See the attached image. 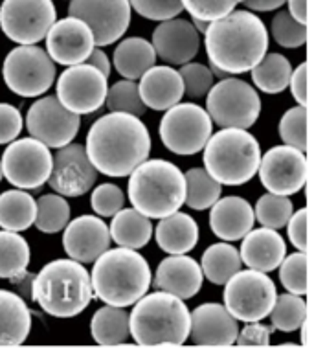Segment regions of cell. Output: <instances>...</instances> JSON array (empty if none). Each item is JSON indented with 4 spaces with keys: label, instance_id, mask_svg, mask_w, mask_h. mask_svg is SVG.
Returning <instances> with one entry per match:
<instances>
[{
    "label": "cell",
    "instance_id": "1",
    "mask_svg": "<svg viewBox=\"0 0 314 351\" xmlns=\"http://www.w3.org/2000/svg\"><path fill=\"white\" fill-rule=\"evenodd\" d=\"M86 155L105 177H129L151 153V136L140 116L109 112L92 123Z\"/></svg>",
    "mask_w": 314,
    "mask_h": 351
},
{
    "label": "cell",
    "instance_id": "2",
    "mask_svg": "<svg viewBox=\"0 0 314 351\" xmlns=\"http://www.w3.org/2000/svg\"><path fill=\"white\" fill-rule=\"evenodd\" d=\"M204 45L210 64L226 74H245L267 56L269 32L254 13L232 12L208 24Z\"/></svg>",
    "mask_w": 314,
    "mask_h": 351
},
{
    "label": "cell",
    "instance_id": "3",
    "mask_svg": "<svg viewBox=\"0 0 314 351\" xmlns=\"http://www.w3.org/2000/svg\"><path fill=\"white\" fill-rule=\"evenodd\" d=\"M32 296L51 317H77L94 298L92 276L75 259H53L34 278Z\"/></svg>",
    "mask_w": 314,
    "mask_h": 351
},
{
    "label": "cell",
    "instance_id": "4",
    "mask_svg": "<svg viewBox=\"0 0 314 351\" xmlns=\"http://www.w3.org/2000/svg\"><path fill=\"white\" fill-rule=\"evenodd\" d=\"M92 287L107 305L129 307L145 296L153 276L147 259L134 248L118 247L103 252L94 261Z\"/></svg>",
    "mask_w": 314,
    "mask_h": 351
},
{
    "label": "cell",
    "instance_id": "5",
    "mask_svg": "<svg viewBox=\"0 0 314 351\" xmlns=\"http://www.w3.org/2000/svg\"><path fill=\"white\" fill-rule=\"evenodd\" d=\"M131 337L140 346H180L189 339L191 313L166 291L145 294L131 311Z\"/></svg>",
    "mask_w": 314,
    "mask_h": 351
},
{
    "label": "cell",
    "instance_id": "6",
    "mask_svg": "<svg viewBox=\"0 0 314 351\" xmlns=\"http://www.w3.org/2000/svg\"><path fill=\"white\" fill-rule=\"evenodd\" d=\"M129 177V201L149 219L167 217L186 202V175L171 162L145 160Z\"/></svg>",
    "mask_w": 314,
    "mask_h": 351
},
{
    "label": "cell",
    "instance_id": "7",
    "mask_svg": "<svg viewBox=\"0 0 314 351\" xmlns=\"http://www.w3.org/2000/svg\"><path fill=\"white\" fill-rule=\"evenodd\" d=\"M204 167L213 179L226 186L246 184L261 166V147L246 129L224 127L212 134L204 147Z\"/></svg>",
    "mask_w": 314,
    "mask_h": 351
},
{
    "label": "cell",
    "instance_id": "8",
    "mask_svg": "<svg viewBox=\"0 0 314 351\" xmlns=\"http://www.w3.org/2000/svg\"><path fill=\"white\" fill-rule=\"evenodd\" d=\"M2 77L13 94L21 98H37L53 85L56 63L40 47L21 45L4 59Z\"/></svg>",
    "mask_w": 314,
    "mask_h": 351
},
{
    "label": "cell",
    "instance_id": "9",
    "mask_svg": "<svg viewBox=\"0 0 314 351\" xmlns=\"http://www.w3.org/2000/svg\"><path fill=\"white\" fill-rule=\"evenodd\" d=\"M212 120L224 127L250 129L261 114V99L256 88L237 77H224L212 86L206 98Z\"/></svg>",
    "mask_w": 314,
    "mask_h": 351
},
{
    "label": "cell",
    "instance_id": "10",
    "mask_svg": "<svg viewBox=\"0 0 314 351\" xmlns=\"http://www.w3.org/2000/svg\"><path fill=\"white\" fill-rule=\"evenodd\" d=\"M224 305L241 322H261L270 317L278 300L274 282L265 272L239 271L224 287Z\"/></svg>",
    "mask_w": 314,
    "mask_h": 351
},
{
    "label": "cell",
    "instance_id": "11",
    "mask_svg": "<svg viewBox=\"0 0 314 351\" xmlns=\"http://www.w3.org/2000/svg\"><path fill=\"white\" fill-rule=\"evenodd\" d=\"M213 120L197 104H177L160 121V140L175 155H197L212 138Z\"/></svg>",
    "mask_w": 314,
    "mask_h": 351
},
{
    "label": "cell",
    "instance_id": "12",
    "mask_svg": "<svg viewBox=\"0 0 314 351\" xmlns=\"http://www.w3.org/2000/svg\"><path fill=\"white\" fill-rule=\"evenodd\" d=\"M53 167L50 147L40 140H13L2 155L4 179L21 190H37L48 182Z\"/></svg>",
    "mask_w": 314,
    "mask_h": 351
},
{
    "label": "cell",
    "instance_id": "13",
    "mask_svg": "<svg viewBox=\"0 0 314 351\" xmlns=\"http://www.w3.org/2000/svg\"><path fill=\"white\" fill-rule=\"evenodd\" d=\"M56 21L51 0H4L0 6V28L17 45H37L46 39Z\"/></svg>",
    "mask_w": 314,
    "mask_h": 351
},
{
    "label": "cell",
    "instance_id": "14",
    "mask_svg": "<svg viewBox=\"0 0 314 351\" xmlns=\"http://www.w3.org/2000/svg\"><path fill=\"white\" fill-rule=\"evenodd\" d=\"M29 136L40 140L53 149L72 144L81 127L80 114L69 110L58 96H46L32 104L26 114Z\"/></svg>",
    "mask_w": 314,
    "mask_h": 351
},
{
    "label": "cell",
    "instance_id": "15",
    "mask_svg": "<svg viewBox=\"0 0 314 351\" xmlns=\"http://www.w3.org/2000/svg\"><path fill=\"white\" fill-rule=\"evenodd\" d=\"M58 98L75 114H92L107 101V75L92 64L81 63L69 66L58 80Z\"/></svg>",
    "mask_w": 314,
    "mask_h": 351
},
{
    "label": "cell",
    "instance_id": "16",
    "mask_svg": "<svg viewBox=\"0 0 314 351\" xmlns=\"http://www.w3.org/2000/svg\"><path fill=\"white\" fill-rule=\"evenodd\" d=\"M129 0H70L69 15L90 26L96 47H109L120 40L131 24Z\"/></svg>",
    "mask_w": 314,
    "mask_h": 351
},
{
    "label": "cell",
    "instance_id": "17",
    "mask_svg": "<svg viewBox=\"0 0 314 351\" xmlns=\"http://www.w3.org/2000/svg\"><path fill=\"white\" fill-rule=\"evenodd\" d=\"M259 179L270 193L287 197L298 193L307 180L305 153L292 145H276L261 156Z\"/></svg>",
    "mask_w": 314,
    "mask_h": 351
},
{
    "label": "cell",
    "instance_id": "18",
    "mask_svg": "<svg viewBox=\"0 0 314 351\" xmlns=\"http://www.w3.org/2000/svg\"><path fill=\"white\" fill-rule=\"evenodd\" d=\"M97 169L81 144H69L58 149L48 184L63 197H81L92 190Z\"/></svg>",
    "mask_w": 314,
    "mask_h": 351
},
{
    "label": "cell",
    "instance_id": "19",
    "mask_svg": "<svg viewBox=\"0 0 314 351\" xmlns=\"http://www.w3.org/2000/svg\"><path fill=\"white\" fill-rule=\"evenodd\" d=\"M94 48L96 39L90 26L72 15L56 21L46 35V52L50 53L53 63L64 66L85 63Z\"/></svg>",
    "mask_w": 314,
    "mask_h": 351
},
{
    "label": "cell",
    "instance_id": "20",
    "mask_svg": "<svg viewBox=\"0 0 314 351\" xmlns=\"http://www.w3.org/2000/svg\"><path fill=\"white\" fill-rule=\"evenodd\" d=\"M110 228L99 215H80L70 221L63 234V247L69 258L80 263H94L110 248Z\"/></svg>",
    "mask_w": 314,
    "mask_h": 351
},
{
    "label": "cell",
    "instance_id": "21",
    "mask_svg": "<svg viewBox=\"0 0 314 351\" xmlns=\"http://www.w3.org/2000/svg\"><path fill=\"white\" fill-rule=\"evenodd\" d=\"M239 337L237 318L221 304H202L191 313L189 339L195 346H232Z\"/></svg>",
    "mask_w": 314,
    "mask_h": 351
},
{
    "label": "cell",
    "instance_id": "22",
    "mask_svg": "<svg viewBox=\"0 0 314 351\" xmlns=\"http://www.w3.org/2000/svg\"><path fill=\"white\" fill-rule=\"evenodd\" d=\"M153 47L162 61L182 66L199 53V29L184 19L162 21L153 32Z\"/></svg>",
    "mask_w": 314,
    "mask_h": 351
},
{
    "label": "cell",
    "instance_id": "23",
    "mask_svg": "<svg viewBox=\"0 0 314 351\" xmlns=\"http://www.w3.org/2000/svg\"><path fill=\"white\" fill-rule=\"evenodd\" d=\"M202 267L186 254H171L162 261L154 274V287L182 300L193 298L202 287Z\"/></svg>",
    "mask_w": 314,
    "mask_h": 351
},
{
    "label": "cell",
    "instance_id": "24",
    "mask_svg": "<svg viewBox=\"0 0 314 351\" xmlns=\"http://www.w3.org/2000/svg\"><path fill=\"white\" fill-rule=\"evenodd\" d=\"M241 259L248 269L261 272H272L287 258V245L283 236L274 228L250 230L241 243Z\"/></svg>",
    "mask_w": 314,
    "mask_h": 351
},
{
    "label": "cell",
    "instance_id": "25",
    "mask_svg": "<svg viewBox=\"0 0 314 351\" xmlns=\"http://www.w3.org/2000/svg\"><path fill=\"white\" fill-rule=\"evenodd\" d=\"M256 212L250 202L241 197L219 199L210 212V228L223 241H239L252 230Z\"/></svg>",
    "mask_w": 314,
    "mask_h": 351
},
{
    "label": "cell",
    "instance_id": "26",
    "mask_svg": "<svg viewBox=\"0 0 314 351\" xmlns=\"http://www.w3.org/2000/svg\"><path fill=\"white\" fill-rule=\"evenodd\" d=\"M140 96L145 107L167 110L180 104L186 94L182 75L171 66H153L140 77Z\"/></svg>",
    "mask_w": 314,
    "mask_h": 351
},
{
    "label": "cell",
    "instance_id": "27",
    "mask_svg": "<svg viewBox=\"0 0 314 351\" xmlns=\"http://www.w3.org/2000/svg\"><path fill=\"white\" fill-rule=\"evenodd\" d=\"M32 331V313L19 294L0 289V348L26 342Z\"/></svg>",
    "mask_w": 314,
    "mask_h": 351
},
{
    "label": "cell",
    "instance_id": "28",
    "mask_svg": "<svg viewBox=\"0 0 314 351\" xmlns=\"http://www.w3.org/2000/svg\"><path fill=\"white\" fill-rule=\"evenodd\" d=\"M154 237L164 252L188 254L199 243V225L188 213L175 212L160 219Z\"/></svg>",
    "mask_w": 314,
    "mask_h": 351
},
{
    "label": "cell",
    "instance_id": "29",
    "mask_svg": "<svg viewBox=\"0 0 314 351\" xmlns=\"http://www.w3.org/2000/svg\"><path fill=\"white\" fill-rule=\"evenodd\" d=\"M156 50L153 43L142 37L123 39L114 50V66L125 80H140L156 63Z\"/></svg>",
    "mask_w": 314,
    "mask_h": 351
},
{
    "label": "cell",
    "instance_id": "30",
    "mask_svg": "<svg viewBox=\"0 0 314 351\" xmlns=\"http://www.w3.org/2000/svg\"><path fill=\"white\" fill-rule=\"evenodd\" d=\"M131 315L125 307L105 305L94 313L90 320L92 339L101 346H120L131 339Z\"/></svg>",
    "mask_w": 314,
    "mask_h": 351
},
{
    "label": "cell",
    "instance_id": "31",
    "mask_svg": "<svg viewBox=\"0 0 314 351\" xmlns=\"http://www.w3.org/2000/svg\"><path fill=\"white\" fill-rule=\"evenodd\" d=\"M110 237L116 245L127 248L145 247L153 236V225L147 215L138 212L136 208H123L116 213L110 223Z\"/></svg>",
    "mask_w": 314,
    "mask_h": 351
},
{
    "label": "cell",
    "instance_id": "32",
    "mask_svg": "<svg viewBox=\"0 0 314 351\" xmlns=\"http://www.w3.org/2000/svg\"><path fill=\"white\" fill-rule=\"evenodd\" d=\"M37 201L28 190H8L0 193V226L4 230L24 232L35 225Z\"/></svg>",
    "mask_w": 314,
    "mask_h": 351
},
{
    "label": "cell",
    "instance_id": "33",
    "mask_svg": "<svg viewBox=\"0 0 314 351\" xmlns=\"http://www.w3.org/2000/svg\"><path fill=\"white\" fill-rule=\"evenodd\" d=\"M241 252L226 243H215L202 254V272L215 285H226L230 278L241 271Z\"/></svg>",
    "mask_w": 314,
    "mask_h": 351
},
{
    "label": "cell",
    "instance_id": "34",
    "mask_svg": "<svg viewBox=\"0 0 314 351\" xmlns=\"http://www.w3.org/2000/svg\"><path fill=\"white\" fill-rule=\"evenodd\" d=\"M29 245L19 232L0 230V278L15 280L26 274L29 265Z\"/></svg>",
    "mask_w": 314,
    "mask_h": 351
},
{
    "label": "cell",
    "instance_id": "35",
    "mask_svg": "<svg viewBox=\"0 0 314 351\" xmlns=\"http://www.w3.org/2000/svg\"><path fill=\"white\" fill-rule=\"evenodd\" d=\"M292 66L281 53H269L261 63L252 69V80L259 90L267 94H280L291 85Z\"/></svg>",
    "mask_w": 314,
    "mask_h": 351
},
{
    "label": "cell",
    "instance_id": "36",
    "mask_svg": "<svg viewBox=\"0 0 314 351\" xmlns=\"http://www.w3.org/2000/svg\"><path fill=\"white\" fill-rule=\"evenodd\" d=\"M221 182L206 171V167H193L186 173V204L191 210L212 208L221 197Z\"/></svg>",
    "mask_w": 314,
    "mask_h": 351
},
{
    "label": "cell",
    "instance_id": "37",
    "mask_svg": "<svg viewBox=\"0 0 314 351\" xmlns=\"http://www.w3.org/2000/svg\"><path fill=\"white\" fill-rule=\"evenodd\" d=\"M70 223V206L67 199L59 193H48L37 199V217L35 226L45 234H58Z\"/></svg>",
    "mask_w": 314,
    "mask_h": 351
},
{
    "label": "cell",
    "instance_id": "38",
    "mask_svg": "<svg viewBox=\"0 0 314 351\" xmlns=\"http://www.w3.org/2000/svg\"><path fill=\"white\" fill-rule=\"evenodd\" d=\"M307 318V304L298 294H280L274 307L270 311V322L274 329L283 333H292L305 324Z\"/></svg>",
    "mask_w": 314,
    "mask_h": 351
},
{
    "label": "cell",
    "instance_id": "39",
    "mask_svg": "<svg viewBox=\"0 0 314 351\" xmlns=\"http://www.w3.org/2000/svg\"><path fill=\"white\" fill-rule=\"evenodd\" d=\"M256 217L267 228H283L289 225L292 217V202L287 195L278 193H265L259 197L256 204Z\"/></svg>",
    "mask_w": 314,
    "mask_h": 351
},
{
    "label": "cell",
    "instance_id": "40",
    "mask_svg": "<svg viewBox=\"0 0 314 351\" xmlns=\"http://www.w3.org/2000/svg\"><path fill=\"white\" fill-rule=\"evenodd\" d=\"M105 104L110 112H127L132 116H142L147 109L140 96V86L131 80L118 81L110 86Z\"/></svg>",
    "mask_w": 314,
    "mask_h": 351
},
{
    "label": "cell",
    "instance_id": "41",
    "mask_svg": "<svg viewBox=\"0 0 314 351\" xmlns=\"http://www.w3.org/2000/svg\"><path fill=\"white\" fill-rule=\"evenodd\" d=\"M270 28L274 40L283 48H302L307 43V24L298 23L289 12L276 13Z\"/></svg>",
    "mask_w": 314,
    "mask_h": 351
},
{
    "label": "cell",
    "instance_id": "42",
    "mask_svg": "<svg viewBox=\"0 0 314 351\" xmlns=\"http://www.w3.org/2000/svg\"><path fill=\"white\" fill-rule=\"evenodd\" d=\"M280 136L287 145L296 149H307V109L303 105L292 107L280 121Z\"/></svg>",
    "mask_w": 314,
    "mask_h": 351
},
{
    "label": "cell",
    "instance_id": "43",
    "mask_svg": "<svg viewBox=\"0 0 314 351\" xmlns=\"http://www.w3.org/2000/svg\"><path fill=\"white\" fill-rule=\"evenodd\" d=\"M280 280L289 293L307 294V254L298 250L287 256L280 265Z\"/></svg>",
    "mask_w": 314,
    "mask_h": 351
},
{
    "label": "cell",
    "instance_id": "44",
    "mask_svg": "<svg viewBox=\"0 0 314 351\" xmlns=\"http://www.w3.org/2000/svg\"><path fill=\"white\" fill-rule=\"evenodd\" d=\"M241 2L245 0H182L184 10L202 23H213L226 17Z\"/></svg>",
    "mask_w": 314,
    "mask_h": 351
},
{
    "label": "cell",
    "instance_id": "45",
    "mask_svg": "<svg viewBox=\"0 0 314 351\" xmlns=\"http://www.w3.org/2000/svg\"><path fill=\"white\" fill-rule=\"evenodd\" d=\"M125 195L116 184H99L92 191L90 206L99 217H114L116 213L123 210Z\"/></svg>",
    "mask_w": 314,
    "mask_h": 351
},
{
    "label": "cell",
    "instance_id": "46",
    "mask_svg": "<svg viewBox=\"0 0 314 351\" xmlns=\"http://www.w3.org/2000/svg\"><path fill=\"white\" fill-rule=\"evenodd\" d=\"M186 94L189 98H202L212 90L213 86V72L200 63H186L180 69Z\"/></svg>",
    "mask_w": 314,
    "mask_h": 351
},
{
    "label": "cell",
    "instance_id": "47",
    "mask_svg": "<svg viewBox=\"0 0 314 351\" xmlns=\"http://www.w3.org/2000/svg\"><path fill=\"white\" fill-rule=\"evenodd\" d=\"M132 10L149 21H169L180 15L182 0H129Z\"/></svg>",
    "mask_w": 314,
    "mask_h": 351
},
{
    "label": "cell",
    "instance_id": "48",
    "mask_svg": "<svg viewBox=\"0 0 314 351\" xmlns=\"http://www.w3.org/2000/svg\"><path fill=\"white\" fill-rule=\"evenodd\" d=\"M23 116L12 104H0V144H12L23 131Z\"/></svg>",
    "mask_w": 314,
    "mask_h": 351
},
{
    "label": "cell",
    "instance_id": "49",
    "mask_svg": "<svg viewBox=\"0 0 314 351\" xmlns=\"http://www.w3.org/2000/svg\"><path fill=\"white\" fill-rule=\"evenodd\" d=\"M274 331V326H265V324L246 322L243 331L237 337L235 344L241 348H267L270 344V335Z\"/></svg>",
    "mask_w": 314,
    "mask_h": 351
},
{
    "label": "cell",
    "instance_id": "50",
    "mask_svg": "<svg viewBox=\"0 0 314 351\" xmlns=\"http://www.w3.org/2000/svg\"><path fill=\"white\" fill-rule=\"evenodd\" d=\"M287 228H289V237H291L292 245L300 252H305L307 250V210L302 208L300 212L292 213Z\"/></svg>",
    "mask_w": 314,
    "mask_h": 351
},
{
    "label": "cell",
    "instance_id": "51",
    "mask_svg": "<svg viewBox=\"0 0 314 351\" xmlns=\"http://www.w3.org/2000/svg\"><path fill=\"white\" fill-rule=\"evenodd\" d=\"M291 90L292 96L300 105H307V63H302L291 77Z\"/></svg>",
    "mask_w": 314,
    "mask_h": 351
},
{
    "label": "cell",
    "instance_id": "52",
    "mask_svg": "<svg viewBox=\"0 0 314 351\" xmlns=\"http://www.w3.org/2000/svg\"><path fill=\"white\" fill-rule=\"evenodd\" d=\"M85 63L92 64L94 69L99 70V72H101L103 75H107V77L110 75V61L109 58H107V53L103 52L99 47H96L92 50V53L88 56V59H86Z\"/></svg>",
    "mask_w": 314,
    "mask_h": 351
},
{
    "label": "cell",
    "instance_id": "53",
    "mask_svg": "<svg viewBox=\"0 0 314 351\" xmlns=\"http://www.w3.org/2000/svg\"><path fill=\"white\" fill-rule=\"evenodd\" d=\"M285 4V0H245V6L254 12H272Z\"/></svg>",
    "mask_w": 314,
    "mask_h": 351
},
{
    "label": "cell",
    "instance_id": "54",
    "mask_svg": "<svg viewBox=\"0 0 314 351\" xmlns=\"http://www.w3.org/2000/svg\"><path fill=\"white\" fill-rule=\"evenodd\" d=\"M289 13L298 23L307 24V0H289Z\"/></svg>",
    "mask_w": 314,
    "mask_h": 351
},
{
    "label": "cell",
    "instance_id": "55",
    "mask_svg": "<svg viewBox=\"0 0 314 351\" xmlns=\"http://www.w3.org/2000/svg\"><path fill=\"white\" fill-rule=\"evenodd\" d=\"M300 329H302V342L303 344H307V331H305V324H303Z\"/></svg>",
    "mask_w": 314,
    "mask_h": 351
},
{
    "label": "cell",
    "instance_id": "56",
    "mask_svg": "<svg viewBox=\"0 0 314 351\" xmlns=\"http://www.w3.org/2000/svg\"><path fill=\"white\" fill-rule=\"evenodd\" d=\"M4 179V169H2V160H0V180Z\"/></svg>",
    "mask_w": 314,
    "mask_h": 351
}]
</instances>
